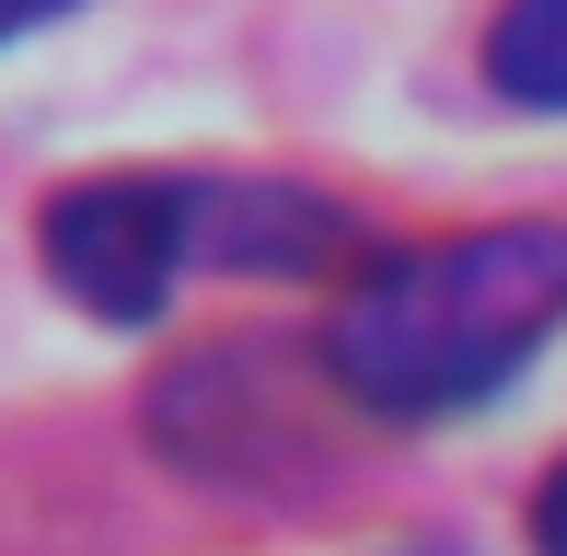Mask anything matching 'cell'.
Instances as JSON below:
<instances>
[{"instance_id":"8992f818","label":"cell","mask_w":567,"mask_h":556,"mask_svg":"<svg viewBox=\"0 0 567 556\" xmlns=\"http://www.w3.org/2000/svg\"><path fill=\"white\" fill-rule=\"evenodd\" d=\"M70 0H0V35H23V23H59Z\"/></svg>"},{"instance_id":"7a4b0ae2","label":"cell","mask_w":567,"mask_h":556,"mask_svg":"<svg viewBox=\"0 0 567 556\" xmlns=\"http://www.w3.org/2000/svg\"><path fill=\"white\" fill-rule=\"evenodd\" d=\"M186 256H197V197L163 186V174H105V186H70L59 209H47V267L105 325L163 313V290H174Z\"/></svg>"},{"instance_id":"6da1fadb","label":"cell","mask_w":567,"mask_h":556,"mask_svg":"<svg viewBox=\"0 0 567 556\" xmlns=\"http://www.w3.org/2000/svg\"><path fill=\"white\" fill-rule=\"evenodd\" d=\"M545 325H567V233L486 220V233H452L359 278L324 313V371L382 418H441L509 383L545 348Z\"/></svg>"},{"instance_id":"5b68a950","label":"cell","mask_w":567,"mask_h":556,"mask_svg":"<svg viewBox=\"0 0 567 556\" xmlns=\"http://www.w3.org/2000/svg\"><path fill=\"white\" fill-rule=\"evenodd\" d=\"M533 545H545V556H567V464L545 475V487H533Z\"/></svg>"},{"instance_id":"3957f363","label":"cell","mask_w":567,"mask_h":556,"mask_svg":"<svg viewBox=\"0 0 567 556\" xmlns=\"http://www.w3.org/2000/svg\"><path fill=\"white\" fill-rule=\"evenodd\" d=\"M197 197V256L220 267H313L324 244H337V220L313 209L301 186H186Z\"/></svg>"},{"instance_id":"277c9868","label":"cell","mask_w":567,"mask_h":556,"mask_svg":"<svg viewBox=\"0 0 567 556\" xmlns=\"http://www.w3.org/2000/svg\"><path fill=\"white\" fill-rule=\"evenodd\" d=\"M486 82L533 116H567V0H509L486 23Z\"/></svg>"}]
</instances>
